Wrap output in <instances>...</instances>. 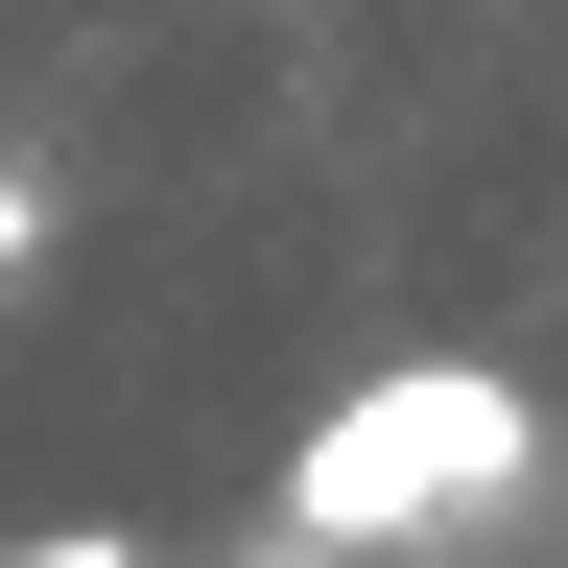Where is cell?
Returning <instances> with one entry per match:
<instances>
[{
  "mask_svg": "<svg viewBox=\"0 0 568 568\" xmlns=\"http://www.w3.org/2000/svg\"><path fill=\"white\" fill-rule=\"evenodd\" d=\"M48 261V166H0V284H24Z\"/></svg>",
  "mask_w": 568,
  "mask_h": 568,
  "instance_id": "3",
  "label": "cell"
},
{
  "mask_svg": "<svg viewBox=\"0 0 568 568\" xmlns=\"http://www.w3.org/2000/svg\"><path fill=\"white\" fill-rule=\"evenodd\" d=\"M0 568H166V545H119V521H48V545H0Z\"/></svg>",
  "mask_w": 568,
  "mask_h": 568,
  "instance_id": "2",
  "label": "cell"
},
{
  "mask_svg": "<svg viewBox=\"0 0 568 568\" xmlns=\"http://www.w3.org/2000/svg\"><path fill=\"white\" fill-rule=\"evenodd\" d=\"M521 474H545V403L497 379V355H379L355 403H308V450H284L261 545H308V568H379V545H450V521H497Z\"/></svg>",
  "mask_w": 568,
  "mask_h": 568,
  "instance_id": "1",
  "label": "cell"
},
{
  "mask_svg": "<svg viewBox=\"0 0 568 568\" xmlns=\"http://www.w3.org/2000/svg\"><path fill=\"white\" fill-rule=\"evenodd\" d=\"M237 568H308V545H237Z\"/></svg>",
  "mask_w": 568,
  "mask_h": 568,
  "instance_id": "4",
  "label": "cell"
}]
</instances>
